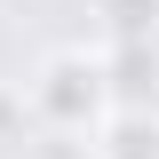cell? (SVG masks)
<instances>
[{
    "label": "cell",
    "mask_w": 159,
    "mask_h": 159,
    "mask_svg": "<svg viewBox=\"0 0 159 159\" xmlns=\"http://www.w3.org/2000/svg\"><path fill=\"white\" fill-rule=\"evenodd\" d=\"M32 111H40V127H72V135H88V127L111 111L103 56H88V48H56V56L32 72Z\"/></svg>",
    "instance_id": "6da1fadb"
},
{
    "label": "cell",
    "mask_w": 159,
    "mask_h": 159,
    "mask_svg": "<svg viewBox=\"0 0 159 159\" xmlns=\"http://www.w3.org/2000/svg\"><path fill=\"white\" fill-rule=\"evenodd\" d=\"M103 88H111V103L159 111V40H111L103 48Z\"/></svg>",
    "instance_id": "7a4b0ae2"
},
{
    "label": "cell",
    "mask_w": 159,
    "mask_h": 159,
    "mask_svg": "<svg viewBox=\"0 0 159 159\" xmlns=\"http://www.w3.org/2000/svg\"><path fill=\"white\" fill-rule=\"evenodd\" d=\"M88 151H96V159H159V111L111 103V111L88 127Z\"/></svg>",
    "instance_id": "3957f363"
},
{
    "label": "cell",
    "mask_w": 159,
    "mask_h": 159,
    "mask_svg": "<svg viewBox=\"0 0 159 159\" xmlns=\"http://www.w3.org/2000/svg\"><path fill=\"white\" fill-rule=\"evenodd\" d=\"M111 40H159V0H103Z\"/></svg>",
    "instance_id": "277c9868"
},
{
    "label": "cell",
    "mask_w": 159,
    "mask_h": 159,
    "mask_svg": "<svg viewBox=\"0 0 159 159\" xmlns=\"http://www.w3.org/2000/svg\"><path fill=\"white\" fill-rule=\"evenodd\" d=\"M32 159H96V151H88V135H72V127H40Z\"/></svg>",
    "instance_id": "5b68a950"
}]
</instances>
